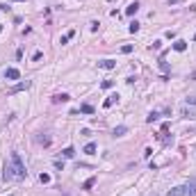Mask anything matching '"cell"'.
<instances>
[{
  "label": "cell",
  "instance_id": "1",
  "mask_svg": "<svg viewBox=\"0 0 196 196\" xmlns=\"http://www.w3.org/2000/svg\"><path fill=\"white\" fill-rule=\"evenodd\" d=\"M27 176V171H25V164H23V160H21V155L18 153H11V157H9V162H5V171H2V178L5 180H23V178Z\"/></svg>",
  "mask_w": 196,
  "mask_h": 196
},
{
  "label": "cell",
  "instance_id": "2",
  "mask_svg": "<svg viewBox=\"0 0 196 196\" xmlns=\"http://www.w3.org/2000/svg\"><path fill=\"white\" fill-rule=\"evenodd\" d=\"M23 89H30V80H25V82H18V84H14L7 94L9 96H14V94H18V91H23Z\"/></svg>",
  "mask_w": 196,
  "mask_h": 196
},
{
  "label": "cell",
  "instance_id": "3",
  "mask_svg": "<svg viewBox=\"0 0 196 196\" xmlns=\"http://www.w3.org/2000/svg\"><path fill=\"white\" fill-rule=\"evenodd\" d=\"M185 189H187V196H196V176H192V178L187 180Z\"/></svg>",
  "mask_w": 196,
  "mask_h": 196
},
{
  "label": "cell",
  "instance_id": "4",
  "mask_svg": "<svg viewBox=\"0 0 196 196\" xmlns=\"http://www.w3.org/2000/svg\"><path fill=\"white\" fill-rule=\"evenodd\" d=\"M166 196H187V189H185V185H178L174 189H169V194H166Z\"/></svg>",
  "mask_w": 196,
  "mask_h": 196
},
{
  "label": "cell",
  "instance_id": "5",
  "mask_svg": "<svg viewBox=\"0 0 196 196\" xmlns=\"http://www.w3.org/2000/svg\"><path fill=\"white\" fill-rule=\"evenodd\" d=\"M5 78H7V80H18V78H21V73H18V68L9 66L7 71H5Z\"/></svg>",
  "mask_w": 196,
  "mask_h": 196
},
{
  "label": "cell",
  "instance_id": "6",
  "mask_svg": "<svg viewBox=\"0 0 196 196\" xmlns=\"http://www.w3.org/2000/svg\"><path fill=\"white\" fill-rule=\"evenodd\" d=\"M114 66H116L114 59H100L98 62V68H105V71H109V68H114Z\"/></svg>",
  "mask_w": 196,
  "mask_h": 196
},
{
  "label": "cell",
  "instance_id": "7",
  "mask_svg": "<svg viewBox=\"0 0 196 196\" xmlns=\"http://www.w3.org/2000/svg\"><path fill=\"white\" fill-rule=\"evenodd\" d=\"M182 116H185V119H194L196 116V107L185 105V107H182Z\"/></svg>",
  "mask_w": 196,
  "mask_h": 196
},
{
  "label": "cell",
  "instance_id": "8",
  "mask_svg": "<svg viewBox=\"0 0 196 196\" xmlns=\"http://www.w3.org/2000/svg\"><path fill=\"white\" fill-rule=\"evenodd\" d=\"M114 103H119V94H109L105 98V103H103V107H112Z\"/></svg>",
  "mask_w": 196,
  "mask_h": 196
},
{
  "label": "cell",
  "instance_id": "9",
  "mask_svg": "<svg viewBox=\"0 0 196 196\" xmlns=\"http://www.w3.org/2000/svg\"><path fill=\"white\" fill-rule=\"evenodd\" d=\"M174 50H176V53H185V50H187V41H182V39H178V41L174 43Z\"/></svg>",
  "mask_w": 196,
  "mask_h": 196
},
{
  "label": "cell",
  "instance_id": "10",
  "mask_svg": "<svg viewBox=\"0 0 196 196\" xmlns=\"http://www.w3.org/2000/svg\"><path fill=\"white\" fill-rule=\"evenodd\" d=\"M137 11H139V2H130L128 7H125V14H128V16H135Z\"/></svg>",
  "mask_w": 196,
  "mask_h": 196
},
{
  "label": "cell",
  "instance_id": "11",
  "mask_svg": "<svg viewBox=\"0 0 196 196\" xmlns=\"http://www.w3.org/2000/svg\"><path fill=\"white\" fill-rule=\"evenodd\" d=\"M68 100H71L68 94H55L53 96V103H68Z\"/></svg>",
  "mask_w": 196,
  "mask_h": 196
},
{
  "label": "cell",
  "instance_id": "12",
  "mask_svg": "<svg viewBox=\"0 0 196 196\" xmlns=\"http://www.w3.org/2000/svg\"><path fill=\"white\" fill-rule=\"evenodd\" d=\"M50 141H53V139H50L48 135H39L37 137V144H39V146H50Z\"/></svg>",
  "mask_w": 196,
  "mask_h": 196
},
{
  "label": "cell",
  "instance_id": "13",
  "mask_svg": "<svg viewBox=\"0 0 196 196\" xmlns=\"http://www.w3.org/2000/svg\"><path fill=\"white\" fill-rule=\"evenodd\" d=\"M125 132H128V128H125V125H116V128L112 130V135H114V137H123Z\"/></svg>",
  "mask_w": 196,
  "mask_h": 196
},
{
  "label": "cell",
  "instance_id": "14",
  "mask_svg": "<svg viewBox=\"0 0 196 196\" xmlns=\"http://www.w3.org/2000/svg\"><path fill=\"white\" fill-rule=\"evenodd\" d=\"M62 155H64L66 160H71V157H76V148L73 146H68V148H64V151H62Z\"/></svg>",
  "mask_w": 196,
  "mask_h": 196
},
{
  "label": "cell",
  "instance_id": "15",
  "mask_svg": "<svg viewBox=\"0 0 196 196\" xmlns=\"http://www.w3.org/2000/svg\"><path fill=\"white\" fill-rule=\"evenodd\" d=\"M73 37H76V30H68V32L64 34V37L59 39V43H68V41H71V39H73Z\"/></svg>",
  "mask_w": 196,
  "mask_h": 196
},
{
  "label": "cell",
  "instance_id": "16",
  "mask_svg": "<svg viewBox=\"0 0 196 196\" xmlns=\"http://www.w3.org/2000/svg\"><path fill=\"white\" fill-rule=\"evenodd\" d=\"M82 153H87V155H94V153H96V144H94V141H89L87 146L82 148Z\"/></svg>",
  "mask_w": 196,
  "mask_h": 196
},
{
  "label": "cell",
  "instance_id": "17",
  "mask_svg": "<svg viewBox=\"0 0 196 196\" xmlns=\"http://www.w3.org/2000/svg\"><path fill=\"white\" fill-rule=\"evenodd\" d=\"M80 112L82 114H94V107H91L89 103H84V105H80Z\"/></svg>",
  "mask_w": 196,
  "mask_h": 196
},
{
  "label": "cell",
  "instance_id": "18",
  "mask_svg": "<svg viewBox=\"0 0 196 196\" xmlns=\"http://www.w3.org/2000/svg\"><path fill=\"white\" fill-rule=\"evenodd\" d=\"M157 64H160V68H162L164 73H169V64H166V62H164V55H162V57H160V59H157Z\"/></svg>",
  "mask_w": 196,
  "mask_h": 196
},
{
  "label": "cell",
  "instance_id": "19",
  "mask_svg": "<svg viewBox=\"0 0 196 196\" xmlns=\"http://www.w3.org/2000/svg\"><path fill=\"white\" fill-rule=\"evenodd\" d=\"M157 119H160V114H157V112H151V114L146 116V123H153V121H157Z\"/></svg>",
  "mask_w": 196,
  "mask_h": 196
},
{
  "label": "cell",
  "instance_id": "20",
  "mask_svg": "<svg viewBox=\"0 0 196 196\" xmlns=\"http://www.w3.org/2000/svg\"><path fill=\"white\" fill-rule=\"evenodd\" d=\"M39 182H41V185H48L50 182V174H41L39 176Z\"/></svg>",
  "mask_w": 196,
  "mask_h": 196
},
{
  "label": "cell",
  "instance_id": "21",
  "mask_svg": "<svg viewBox=\"0 0 196 196\" xmlns=\"http://www.w3.org/2000/svg\"><path fill=\"white\" fill-rule=\"evenodd\" d=\"M96 185V178H89V180H84V185H82V189H91Z\"/></svg>",
  "mask_w": 196,
  "mask_h": 196
},
{
  "label": "cell",
  "instance_id": "22",
  "mask_svg": "<svg viewBox=\"0 0 196 196\" xmlns=\"http://www.w3.org/2000/svg\"><path fill=\"white\" fill-rule=\"evenodd\" d=\"M185 105H192V107H196V96H187V98H185Z\"/></svg>",
  "mask_w": 196,
  "mask_h": 196
},
{
  "label": "cell",
  "instance_id": "23",
  "mask_svg": "<svg viewBox=\"0 0 196 196\" xmlns=\"http://www.w3.org/2000/svg\"><path fill=\"white\" fill-rule=\"evenodd\" d=\"M128 30H130L132 34H135V32H139V23H137V21H132V23H130V27H128Z\"/></svg>",
  "mask_w": 196,
  "mask_h": 196
},
{
  "label": "cell",
  "instance_id": "24",
  "mask_svg": "<svg viewBox=\"0 0 196 196\" xmlns=\"http://www.w3.org/2000/svg\"><path fill=\"white\" fill-rule=\"evenodd\" d=\"M121 53H123V55H130V53H132V46H130V43L121 46Z\"/></svg>",
  "mask_w": 196,
  "mask_h": 196
},
{
  "label": "cell",
  "instance_id": "25",
  "mask_svg": "<svg viewBox=\"0 0 196 196\" xmlns=\"http://www.w3.org/2000/svg\"><path fill=\"white\" fill-rule=\"evenodd\" d=\"M112 84H114V80H103V84H100V87H103V89H109Z\"/></svg>",
  "mask_w": 196,
  "mask_h": 196
},
{
  "label": "cell",
  "instance_id": "26",
  "mask_svg": "<svg viewBox=\"0 0 196 196\" xmlns=\"http://www.w3.org/2000/svg\"><path fill=\"white\" fill-rule=\"evenodd\" d=\"M160 48H162V41H153L151 43V50H160Z\"/></svg>",
  "mask_w": 196,
  "mask_h": 196
},
{
  "label": "cell",
  "instance_id": "27",
  "mask_svg": "<svg viewBox=\"0 0 196 196\" xmlns=\"http://www.w3.org/2000/svg\"><path fill=\"white\" fill-rule=\"evenodd\" d=\"M89 27H91V32H96V30H98V21H91Z\"/></svg>",
  "mask_w": 196,
  "mask_h": 196
},
{
  "label": "cell",
  "instance_id": "28",
  "mask_svg": "<svg viewBox=\"0 0 196 196\" xmlns=\"http://www.w3.org/2000/svg\"><path fill=\"white\" fill-rule=\"evenodd\" d=\"M41 57H43V55H41V53H39V50H37V53H34V55H32V62H39V59H41Z\"/></svg>",
  "mask_w": 196,
  "mask_h": 196
},
{
  "label": "cell",
  "instance_id": "29",
  "mask_svg": "<svg viewBox=\"0 0 196 196\" xmlns=\"http://www.w3.org/2000/svg\"><path fill=\"white\" fill-rule=\"evenodd\" d=\"M55 166H57V169L62 171V169H64V162H62V160H55Z\"/></svg>",
  "mask_w": 196,
  "mask_h": 196
},
{
  "label": "cell",
  "instance_id": "30",
  "mask_svg": "<svg viewBox=\"0 0 196 196\" xmlns=\"http://www.w3.org/2000/svg\"><path fill=\"white\" fill-rule=\"evenodd\" d=\"M16 2H25V0H16Z\"/></svg>",
  "mask_w": 196,
  "mask_h": 196
},
{
  "label": "cell",
  "instance_id": "31",
  "mask_svg": "<svg viewBox=\"0 0 196 196\" xmlns=\"http://www.w3.org/2000/svg\"><path fill=\"white\" fill-rule=\"evenodd\" d=\"M0 32H2V25H0Z\"/></svg>",
  "mask_w": 196,
  "mask_h": 196
},
{
  "label": "cell",
  "instance_id": "32",
  "mask_svg": "<svg viewBox=\"0 0 196 196\" xmlns=\"http://www.w3.org/2000/svg\"><path fill=\"white\" fill-rule=\"evenodd\" d=\"M194 41H196V34H194Z\"/></svg>",
  "mask_w": 196,
  "mask_h": 196
},
{
  "label": "cell",
  "instance_id": "33",
  "mask_svg": "<svg viewBox=\"0 0 196 196\" xmlns=\"http://www.w3.org/2000/svg\"><path fill=\"white\" fill-rule=\"evenodd\" d=\"M153 196H157V194H153Z\"/></svg>",
  "mask_w": 196,
  "mask_h": 196
},
{
  "label": "cell",
  "instance_id": "34",
  "mask_svg": "<svg viewBox=\"0 0 196 196\" xmlns=\"http://www.w3.org/2000/svg\"><path fill=\"white\" fill-rule=\"evenodd\" d=\"M9 196H11V194H9Z\"/></svg>",
  "mask_w": 196,
  "mask_h": 196
}]
</instances>
